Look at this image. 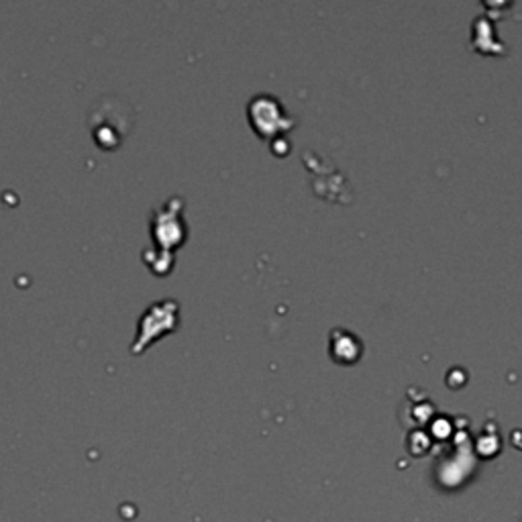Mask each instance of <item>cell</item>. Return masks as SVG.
Listing matches in <instances>:
<instances>
[{
    "label": "cell",
    "mask_w": 522,
    "mask_h": 522,
    "mask_svg": "<svg viewBox=\"0 0 522 522\" xmlns=\"http://www.w3.org/2000/svg\"><path fill=\"white\" fill-rule=\"evenodd\" d=\"M184 200L172 196L161 202L149 214V232H151V251L172 257L188 237V225L184 220Z\"/></svg>",
    "instance_id": "6da1fadb"
},
{
    "label": "cell",
    "mask_w": 522,
    "mask_h": 522,
    "mask_svg": "<svg viewBox=\"0 0 522 522\" xmlns=\"http://www.w3.org/2000/svg\"><path fill=\"white\" fill-rule=\"evenodd\" d=\"M178 327H180V304L174 298L154 302L149 309H145L137 323V337L131 345V353L141 355L145 349L151 347L157 339L174 333Z\"/></svg>",
    "instance_id": "7a4b0ae2"
},
{
    "label": "cell",
    "mask_w": 522,
    "mask_h": 522,
    "mask_svg": "<svg viewBox=\"0 0 522 522\" xmlns=\"http://www.w3.org/2000/svg\"><path fill=\"white\" fill-rule=\"evenodd\" d=\"M249 120L259 135L268 137L278 133L280 129H290L292 120L286 111L273 97H255L249 102Z\"/></svg>",
    "instance_id": "3957f363"
},
{
    "label": "cell",
    "mask_w": 522,
    "mask_h": 522,
    "mask_svg": "<svg viewBox=\"0 0 522 522\" xmlns=\"http://www.w3.org/2000/svg\"><path fill=\"white\" fill-rule=\"evenodd\" d=\"M361 341L349 330H333L330 333V355L339 363H355L361 357Z\"/></svg>",
    "instance_id": "277c9868"
}]
</instances>
